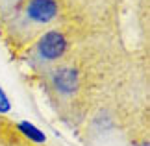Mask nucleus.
Instances as JSON below:
<instances>
[{"mask_svg": "<svg viewBox=\"0 0 150 146\" xmlns=\"http://www.w3.org/2000/svg\"><path fill=\"white\" fill-rule=\"evenodd\" d=\"M59 11L57 0H26L4 20V24L15 43L22 41V44H28L33 35L47 32L50 24H54Z\"/></svg>", "mask_w": 150, "mask_h": 146, "instance_id": "nucleus-1", "label": "nucleus"}, {"mask_svg": "<svg viewBox=\"0 0 150 146\" xmlns=\"http://www.w3.org/2000/svg\"><path fill=\"white\" fill-rule=\"evenodd\" d=\"M69 37L59 28H48L37 37L35 44L32 46V61L37 67L54 65L63 59L69 50Z\"/></svg>", "mask_w": 150, "mask_h": 146, "instance_id": "nucleus-2", "label": "nucleus"}, {"mask_svg": "<svg viewBox=\"0 0 150 146\" xmlns=\"http://www.w3.org/2000/svg\"><path fill=\"white\" fill-rule=\"evenodd\" d=\"M50 83L54 87V91H57L61 96H72L80 89V72L78 68L69 65L56 67L52 68Z\"/></svg>", "mask_w": 150, "mask_h": 146, "instance_id": "nucleus-3", "label": "nucleus"}, {"mask_svg": "<svg viewBox=\"0 0 150 146\" xmlns=\"http://www.w3.org/2000/svg\"><path fill=\"white\" fill-rule=\"evenodd\" d=\"M17 130H19L21 135H24L28 141L33 142V144H45L47 142V135H45L37 126H33L32 122H28V120H21L19 124H17Z\"/></svg>", "mask_w": 150, "mask_h": 146, "instance_id": "nucleus-4", "label": "nucleus"}, {"mask_svg": "<svg viewBox=\"0 0 150 146\" xmlns=\"http://www.w3.org/2000/svg\"><path fill=\"white\" fill-rule=\"evenodd\" d=\"M26 0H0V20H6L13 11Z\"/></svg>", "mask_w": 150, "mask_h": 146, "instance_id": "nucleus-5", "label": "nucleus"}, {"mask_svg": "<svg viewBox=\"0 0 150 146\" xmlns=\"http://www.w3.org/2000/svg\"><path fill=\"white\" fill-rule=\"evenodd\" d=\"M11 109V104H9V98L8 95L4 92V89L0 87V113H8Z\"/></svg>", "mask_w": 150, "mask_h": 146, "instance_id": "nucleus-6", "label": "nucleus"}, {"mask_svg": "<svg viewBox=\"0 0 150 146\" xmlns=\"http://www.w3.org/2000/svg\"><path fill=\"white\" fill-rule=\"evenodd\" d=\"M139 146H148V142H146V141H145V142H141V144H139Z\"/></svg>", "mask_w": 150, "mask_h": 146, "instance_id": "nucleus-7", "label": "nucleus"}]
</instances>
